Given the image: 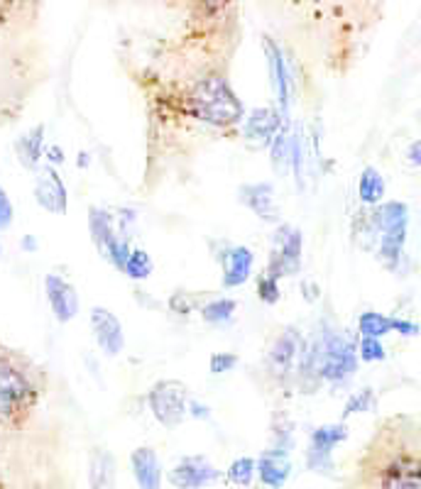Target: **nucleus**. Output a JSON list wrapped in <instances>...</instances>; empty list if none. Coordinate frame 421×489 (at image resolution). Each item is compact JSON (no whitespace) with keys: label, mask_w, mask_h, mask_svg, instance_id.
Wrapping results in <instances>:
<instances>
[{"label":"nucleus","mask_w":421,"mask_h":489,"mask_svg":"<svg viewBox=\"0 0 421 489\" xmlns=\"http://www.w3.org/2000/svg\"><path fill=\"white\" fill-rule=\"evenodd\" d=\"M363 489H421V426L412 418H390L363 453Z\"/></svg>","instance_id":"obj_1"},{"label":"nucleus","mask_w":421,"mask_h":489,"mask_svg":"<svg viewBox=\"0 0 421 489\" xmlns=\"http://www.w3.org/2000/svg\"><path fill=\"white\" fill-rule=\"evenodd\" d=\"M189 113L208 125L231 127L243 118V103L221 74H208L191 86Z\"/></svg>","instance_id":"obj_2"},{"label":"nucleus","mask_w":421,"mask_h":489,"mask_svg":"<svg viewBox=\"0 0 421 489\" xmlns=\"http://www.w3.org/2000/svg\"><path fill=\"white\" fill-rule=\"evenodd\" d=\"M37 402V384L15 357L0 355V424H20Z\"/></svg>","instance_id":"obj_3"},{"label":"nucleus","mask_w":421,"mask_h":489,"mask_svg":"<svg viewBox=\"0 0 421 489\" xmlns=\"http://www.w3.org/2000/svg\"><path fill=\"white\" fill-rule=\"evenodd\" d=\"M152 416L165 428H176L189 411V392L176 379H159L147 392Z\"/></svg>","instance_id":"obj_4"},{"label":"nucleus","mask_w":421,"mask_h":489,"mask_svg":"<svg viewBox=\"0 0 421 489\" xmlns=\"http://www.w3.org/2000/svg\"><path fill=\"white\" fill-rule=\"evenodd\" d=\"M88 233L94 240L95 250L104 254L105 260L111 262L115 269H125V262L130 257V243L127 237H120L113 225V215L104 208H91L88 211Z\"/></svg>","instance_id":"obj_5"},{"label":"nucleus","mask_w":421,"mask_h":489,"mask_svg":"<svg viewBox=\"0 0 421 489\" xmlns=\"http://www.w3.org/2000/svg\"><path fill=\"white\" fill-rule=\"evenodd\" d=\"M272 254L267 262V274L275 279L292 276L302 269V230L292 225H279L272 235Z\"/></svg>","instance_id":"obj_6"},{"label":"nucleus","mask_w":421,"mask_h":489,"mask_svg":"<svg viewBox=\"0 0 421 489\" xmlns=\"http://www.w3.org/2000/svg\"><path fill=\"white\" fill-rule=\"evenodd\" d=\"M304 340L299 331L286 328L277 335L272 343L270 353H267V372L272 379H277L279 384H286V379L292 377V372L299 367V357H302Z\"/></svg>","instance_id":"obj_7"},{"label":"nucleus","mask_w":421,"mask_h":489,"mask_svg":"<svg viewBox=\"0 0 421 489\" xmlns=\"http://www.w3.org/2000/svg\"><path fill=\"white\" fill-rule=\"evenodd\" d=\"M91 333L95 345L108 357H118L125 347V333L120 325V318L104 306L91 308Z\"/></svg>","instance_id":"obj_8"},{"label":"nucleus","mask_w":421,"mask_h":489,"mask_svg":"<svg viewBox=\"0 0 421 489\" xmlns=\"http://www.w3.org/2000/svg\"><path fill=\"white\" fill-rule=\"evenodd\" d=\"M35 201H37L47 214H66V205H69L66 186H64L62 176H59V172H56L52 165L37 169V176H35Z\"/></svg>","instance_id":"obj_9"},{"label":"nucleus","mask_w":421,"mask_h":489,"mask_svg":"<svg viewBox=\"0 0 421 489\" xmlns=\"http://www.w3.org/2000/svg\"><path fill=\"white\" fill-rule=\"evenodd\" d=\"M348 438V428L343 424H334V426H321L311 434V445L306 453V465L316 473L326 474L331 470V453L338 443Z\"/></svg>","instance_id":"obj_10"},{"label":"nucleus","mask_w":421,"mask_h":489,"mask_svg":"<svg viewBox=\"0 0 421 489\" xmlns=\"http://www.w3.org/2000/svg\"><path fill=\"white\" fill-rule=\"evenodd\" d=\"M45 294H47L49 308L59 324H69L79 314V294L64 276L47 274L45 276Z\"/></svg>","instance_id":"obj_11"},{"label":"nucleus","mask_w":421,"mask_h":489,"mask_svg":"<svg viewBox=\"0 0 421 489\" xmlns=\"http://www.w3.org/2000/svg\"><path fill=\"white\" fill-rule=\"evenodd\" d=\"M218 480V470H216L206 458H184L179 465L169 473V482L179 489H201Z\"/></svg>","instance_id":"obj_12"},{"label":"nucleus","mask_w":421,"mask_h":489,"mask_svg":"<svg viewBox=\"0 0 421 489\" xmlns=\"http://www.w3.org/2000/svg\"><path fill=\"white\" fill-rule=\"evenodd\" d=\"M253 253L243 247V244H233L226 250V254L221 257L223 264V289H236V286H243L253 274Z\"/></svg>","instance_id":"obj_13"},{"label":"nucleus","mask_w":421,"mask_h":489,"mask_svg":"<svg viewBox=\"0 0 421 489\" xmlns=\"http://www.w3.org/2000/svg\"><path fill=\"white\" fill-rule=\"evenodd\" d=\"M240 204L247 205L260 221L265 223H277L279 211L277 204H275V191H272L270 184H247V186H240Z\"/></svg>","instance_id":"obj_14"},{"label":"nucleus","mask_w":421,"mask_h":489,"mask_svg":"<svg viewBox=\"0 0 421 489\" xmlns=\"http://www.w3.org/2000/svg\"><path fill=\"white\" fill-rule=\"evenodd\" d=\"M265 59H267V72H270V84L277 91V101L282 105V111H286L289 105V72H286V62L282 49L277 47V42L265 37Z\"/></svg>","instance_id":"obj_15"},{"label":"nucleus","mask_w":421,"mask_h":489,"mask_svg":"<svg viewBox=\"0 0 421 489\" xmlns=\"http://www.w3.org/2000/svg\"><path fill=\"white\" fill-rule=\"evenodd\" d=\"M130 467H133V474H135L137 484L140 489H159L162 487V465H159V458L155 448H143L133 450L130 455Z\"/></svg>","instance_id":"obj_16"},{"label":"nucleus","mask_w":421,"mask_h":489,"mask_svg":"<svg viewBox=\"0 0 421 489\" xmlns=\"http://www.w3.org/2000/svg\"><path fill=\"white\" fill-rule=\"evenodd\" d=\"M279 125H282V115L275 108H255L246 120V137L253 143L272 145Z\"/></svg>","instance_id":"obj_17"},{"label":"nucleus","mask_w":421,"mask_h":489,"mask_svg":"<svg viewBox=\"0 0 421 489\" xmlns=\"http://www.w3.org/2000/svg\"><path fill=\"white\" fill-rule=\"evenodd\" d=\"M45 127L37 125L27 130L25 135H20L15 140V157L17 162L30 169V172H37L40 169V159L45 157Z\"/></svg>","instance_id":"obj_18"},{"label":"nucleus","mask_w":421,"mask_h":489,"mask_svg":"<svg viewBox=\"0 0 421 489\" xmlns=\"http://www.w3.org/2000/svg\"><path fill=\"white\" fill-rule=\"evenodd\" d=\"M257 473H260V480L267 484V487H282L292 473V463L286 458V453L282 448L267 450L260 463H257Z\"/></svg>","instance_id":"obj_19"},{"label":"nucleus","mask_w":421,"mask_h":489,"mask_svg":"<svg viewBox=\"0 0 421 489\" xmlns=\"http://www.w3.org/2000/svg\"><path fill=\"white\" fill-rule=\"evenodd\" d=\"M406 240V228H395L380 233V260L390 269L397 267L402 250H405Z\"/></svg>","instance_id":"obj_20"},{"label":"nucleus","mask_w":421,"mask_h":489,"mask_svg":"<svg viewBox=\"0 0 421 489\" xmlns=\"http://www.w3.org/2000/svg\"><path fill=\"white\" fill-rule=\"evenodd\" d=\"M358 196L363 204L375 205L380 204L382 196H385V179H382V174L373 166H367L360 174V182H358Z\"/></svg>","instance_id":"obj_21"},{"label":"nucleus","mask_w":421,"mask_h":489,"mask_svg":"<svg viewBox=\"0 0 421 489\" xmlns=\"http://www.w3.org/2000/svg\"><path fill=\"white\" fill-rule=\"evenodd\" d=\"M113 477H115V463L105 450H95L91 458V487L94 489H111Z\"/></svg>","instance_id":"obj_22"},{"label":"nucleus","mask_w":421,"mask_h":489,"mask_svg":"<svg viewBox=\"0 0 421 489\" xmlns=\"http://www.w3.org/2000/svg\"><path fill=\"white\" fill-rule=\"evenodd\" d=\"M236 301L231 299H216L208 301L206 306H201V318L211 325H226L236 314Z\"/></svg>","instance_id":"obj_23"},{"label":"nucleus","mask_w":421,"mask_h":489,"mask_svg":"<svg viewBox=\"0 0 421 489\" xmlns=\"http://www.w3.org/2000/svg\"><path fill=\"white\" fill-rule=\"evenodd\" d=\"M358 328L367 338H382L392 331V318L382 316L377 311H366L358 321Z\"/></svg>","instance_id":"obj_24"},{"label":"nucleus","mask_w":421,"mask_h":489,"mask_svg":"<svg viewBox=\"0 0 421 489\" xmlns=\"http://www.w3.org/2000/svg\"><path fill=\"white\" fill-rule=\"evenodd\" d=\"M152 269H155V264H152V257L145 250H133L130 253V257H127L125 262V272L130 279H135V282H143V279H147V276L152 274Z\"/></svg>","instance_id":"obj_25"},{"label":"nucleus","mask_w":421,"mask_h":489,"mask_svg":"<svg viewBox=\"0 0 421 489\" xmlns=\"http://www.w3.org/2000/svg\"><path fill=\"white\" fill-rule=\"evenodd\" d=\"M270 157L279 172H285L282 166L292 162V137H289L286 130H279V133L275 135V140H272L270 145Z\"/></svg>","instance_id":"obj_26"},{"label":"nucleus","mask_w":421,"mask_h":489,"mask_svg":"<svg viewBox=\"0 0 421 489\" xmlns=\"http://www.w3.org/2000/svg\"><path fill=\"white\" fill-rule=\"evenodd\" d=\"M228 8H231V0H194V15L204 23H214L226 15Z\"/></svg>","instance_id":"obj_27"},{"label":"nucleus","mask_w":421,"mask_h":489,"mask_svg":"<svg viewBox=\"0 0 421 489\" xmlns=\"http://www.w3.org/2000/svg\"><path fill=\"white\" fill-rule=\"evenodd\" d=\"M255 460L253 458H238L233 460L231 467H228V480L238 487H247L255 477Z\"/></svg>","instance_id":"obj_28"},{"label":"nucleus","mask_w":421,"mask_h":489,"mask_svg":"<svg viewBox=\"0 0 421 489\" xmlns=\"http://www.w3.org/2000/svg\"><path fill=\"white\" fill-rule=\"evenodd\" d=\"M375 409V392L373 389H360L356 394L350 396L346 409H343V416H350V414H363V411Z\"/></svg>","instance_id":"obj_29"},{"label":"nucleus","mask_w":421,"mask_h":489,"mask_svg":"<svg viewBox=\"0 0 421 489\" xmlns=\"http://www.w3.org/2000/svg\"><path fill=\"white\" fill-rule=\"evenodd\" d=\"M358 355L363 363H382V360L387 357V353H385L380 338H367V335H363L358 345Z\"/></svg>","instance_id":"obj_30"},{"label":"nucleus","mask_w":421,"mask_h":489,"mask_svg":"<svg viewBox=\"0 0 421 489\" xmlns=\"http://www.w3.org/2000/svg\"><path fill=\"white\" fill-rule=\"evenodd\" d=\"M279 279H275V276L265 274L260 282H257V296H260V301L263 304H267V306H275L279 301V286H277Z\"/></svg>","instance_id":"obj_31"},{"label":"nucleus","mask_w":421,"mask_h":489,"mask_svg":"<svg viewBox=\"0 0 421 489\" xmlns=\"http://www.w3.org/2000/svg\"><path fill=\"white\" fill-rule=\"evenodd\" d=\"M236 364H238V355H233V353H216V355H211V372L214 374L231 372Z\"/></svg>","instance_id":"obj_32"},{"label":"nucleus","mask_w":421,"mask_h":489,"mask_svg":"<svg viewBox=\"0 0 421 489\" xmlns=\"http://www.w3.org/2000/svg\"><path fill=\"white\" fill-rule=\"evenodd\" d=\"M15 218V208H13V201L5 194V189L0 186V230L10 228V223Z\"/></svg>","instance_id":"obj_33"},{"label":"nucleus","mask_w":421,"mask_h":489,"mask_svg":"<svg viewBox=\"0 0 421 489\" xmlns=\"http://www.w3.org/2000/svg\"><path fill=\"white\" fill-rule=\"evenodd\" d=\"M20 8H27V0H0V23L3 17H10Z\"/></svg>","instance_id":"obj_34"},{"label":"nucleus","mask_w":421,"mask_h":489,"mask_svg":"<svg viewBox=\"0 0 421 489\" xmlns=\"http://www.w3.org/2000/svg\"><path fill=\"white\" fill-rule=\"evenodd\" d=\"M392 331L402 333V335H416L419 325H414L412 321H402V318H392Z\"/></svg>","instance_id":"obj_35"},{"label":"nucleus","mask_w":421,"mask_h":489,"mask_svg":"<svg viewBox=\"0 0 421 489\" xmlns=\"http://www.w3.org/2000/svg\"><path fill=\"white\" fill-rule=\"evenodd\" d=\"M406 162L412 166H421V140H414V143L406 147Z\"/></svg>","instance_id":"obj_36"},{"label":"nucleus","mask_w":421,"mask_h":489,"mask_svg":"<svg viewBox=\"0 0 421 489\" xmlns=\"http://www.w3.org/2000/svg\"><path fill=\"white\" fill-rule=\"evenodd\" d=\"M45 155H47V157H49L52 166L62 165V162H64V155H62V150H59V147H49V150L45 152Z\"/></svg>","instance_id":"obj_37"},{"label":"nucleus","mask_w":421,"mask_h":489,"mask_svg":"<svg viewBox=\"0 0 421 489\" xmlns=\"http://www.w3.org/2000/svg\"><path fill=\"white\" fill-rule=\"evenodd\" d=\"M23 250H27V253H35V250H37V237L25 235L23 237Z\"/></svg>","instance_id":"obj_38"},{"label":"nucleus","mask_w":421,"mask_h":489,"mask_svg":"<svg viewBox=\"0 0 421 489\" xmlns=\"http://www.w3.org/2000/svg\"><path fill=\"white\" fill-rule=\"evenodd\" d=\"M0 253H3V250H0Z\"/></svg>","instance_id":"obj_39"}]
</instances>
